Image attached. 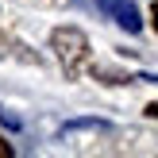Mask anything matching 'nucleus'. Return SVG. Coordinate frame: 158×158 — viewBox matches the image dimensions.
Listing matches in <instances>:
<instances>
[{
  "mask_svg": "<svg viewBox=\"0 0 158 158\" xmlns=\"http://www.w3.org/2000/svg\"><path fill=\"white\" fill-rule=\"evenodd\" d=\"M50 50L58 54V62H62L66 73H77V69L85 66V58H89V39L77 27H54L50 31Z\"/></svg>",
  "mask_w": 158,
  "mask_h": 158,
  "instance_id": "1",
  "label": "nucleus"
},
{
  "mask_svg": "<svg viewBox=\"0 0 158 158\" xmlns=\"http://www.w3.org/2000/svg\"><path fill=\"white\" fill-rule=\"evenodd\" d=\"M100 4L112 12V19L120 23L123 31H131V35H139V27H143V15H139V8L131 4V0H100Z\"/></svg>",
  "mask_w": 158,
  "mask_h": 158,
  "instance_id": "2",
  "label": "nucleus"
},
{
  "mask_svg": "<svg viewBox=\"0 0 158 158\" xmlns=\"http://www.w3.org/2000/svg\"><path fill=\"white\" fill-rule=\"evenodd\" d=\"M0 158H12V143H4V139H0Z\"/></svg>",
  "mask_w": 158,
  "mask_h": 158,
  "instance_id": "3",
  "label": "nucleus"
},
{
  "mask_svg": "<svg viewBox=\"0 0 158 158\" xmlns=\"http://www.w3.org/2000/svg\"><path fill=\"white\" fill-rule=\"evenodd\" d=\"M4 46H12V39H8V35H0V54H8Z\"/></svg>",
  "mask_w": 158,
  "mask_h": 158,
  "instance_id": "4",
  "label": "nucleus"
},
{
  "mask_svg": "<svg viewBox=\"0 0 158 158\" xmlns=\"http://www.w3.org/2000/svg\"><path fill=\"white\" fill-rule=\"evenodd\" d=\"M147 116H154V120H158V100H154V104H147Z\"/></svg>",
  "mask_w": 158,
  "mask_h": 158,
  "instance_id": "5",
  "label": "nucleus"
},
{
  "mask_svg": "<svg viewBox=\"0 0 158 158\" xmlns=\"http://www.w3.org/2000/svg\"><path fill=\"white\" fill-rule=\"evenodd\" d=\"M151 19H154V31H158V4L151 8Z\"/></svg>",
  "mask_w": 158,
  "mask_h": 158,
  "instance_id": "6",
  "label": "nucleus"
}]
</instances>
